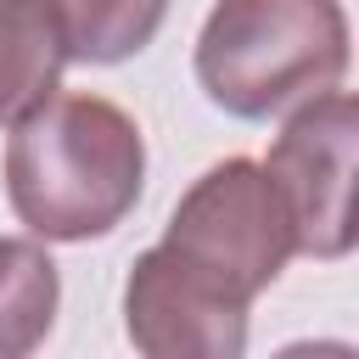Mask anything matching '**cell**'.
Wrapping results in <instances>:
<instances>
[{"label":"cell","instance_id":"cell-1","mask_svg":"<svg viewBox=\"0 0 359 359\" xmlns=\"http://www.w3.org/2000/svg\"><path fill=\"white\" fill-rule=\"evenodd\" d=\"M146 191L140 123L107 95H45L11 123L6 202L39 241L112 236Z\"/></svg>","mask_w":359,"mask_h":359},{"label":"cell","instance_id":"cell-2","mask_svg":"<svg viewBox=\"0 0 359 359\" xmlns=\"http://www.w3.org/2000/svg\"><path fill=\"white\" fill-rule=\"evenodd\" d=\"M348 56L342 0H219L196 34V84L219 112L264 123L337 90Z\"/></svg>","mask_w":359,"mask_h":359},{"label":"cell","instance_id":"cell-3","mask_svg":"<svg viewBox=\"0 0 359 359\" xmlns=\"http://www.w3.org/2000/svg\"><path fill=\"white\" fill-rule=\"evenodd\" d=\"M157 247L219 297L252 309V297L269 292L292 258V224L264 163L224 157L180 196Z\"/></svg>","mask_w":359,"mask_h":359},{"label":"cell","instance_id":"cell-4","mask_svg":"<svg viewBox=\"0 0 359 359\" xmlns=\"http://www.w3.org/2000/svg\"><path fill=\"white\" fill-rule=\"evenodd\" d=\"M353 151H359V107L348 90H320L286 107L264 174L286 208L292 252L325 264L353 252Z\"/></svg>","mask_w":359,"mask_h":359},{"label":"cell","instance_id":"cell-5","mask_svg":"<svg viewBox=\"0 0 359 359\" xmlns=\"http://www.w3.org/2000/svg\"><path fill=\"white\" fill-rule=\"evenodd\" d=\"M123 331L146 359H241L247 309L185 275L163 247H146L123 280Z\"/></svg>","mask_w":359,"mask_h":359},{"label":"cell","instance_id":"cell-6","mask_svg":"<svg viewBox=\"0 0 359 359\" xmlns=\"http://www.w3.org/2000/svg\"><path fill=\"white\" fill-rule=\"evenodd\" d=\"M62 28L50 0H0V129L62 90Z\"/></svg>","mask_w":359,"mask_h":359},{"label":"cell","instance_id":"cell-7","mask_svg":"<svg viewBox=\"0 0 359 359\" xmlns=\"http://www.w3.org/2000/svg\"><path fill=\"white\" fill-rule=\"evenodd\" d=\"M56 303L62 275L39 236H0V359L34 353L56 325Z\"/></svg>","mask_w":359,"mask_h":359},{"label":"cell","instance_id":"cell-8","mask_svg":"<svg viewBox=\"0 0 359 359\" xmlns=\"http://www.w3.org/2000/svg\"><path fill=\"white\" fill-rule=\"evenodd\" d=\"M50 11H56L67 62L112 67V62L140 56L157 39L168 0H50Z\"/></svg>","mask_w":359,"mask_h":359}]
</instances>
